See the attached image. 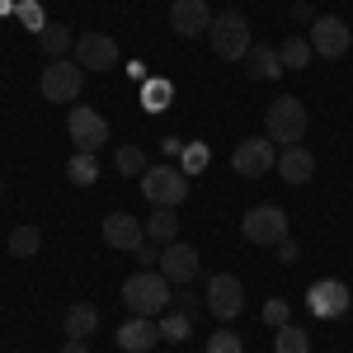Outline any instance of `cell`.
<instances>
[{"mask_svg":"<svg viewBox=\"0 0 353 353\" xmlns=\"http://www.w3.org/2000/svg\"><path fill=\"white\" fill-rule=\"evenodd\" d=\"M113 165H118V174H146V156H141V146H118Z\"/></svg>","mask_w":353,"mask_h":353,"instance_id":"cell-28","label":"cell"},{"mask_svg":"<svg viewBox=\"0 0 353 353\" xmlns=\"http://www.w3.org/2000/svg\"><path fill=\"white\" fill-rule=\"evenodd\" d=\"M245 306V288L236 273H212L208 278V311L217 316V321H236Z\"/></svg>","mask_w":353,"mask_h":353,"instance_id":"cell-11","label":"cell"},{"mask_svg":"<svg viewBox=\"0 0 353 353\" xmlns=\"http://www.w3.org/2000/svg\"><path fill=\"white\" fill-rule=\"evenodd\" d=\"M208 43H212V52H217L221 61H245V57H250V48H254L250 24H245L241 10L217 14V19H212V28H208Z\"/></svg>","mask_w":353,"mask_h":353,"instance_id":"cell-2","label":"cell"},{"mask_svg":"<svg viewBox=\"0 0 353 353\" xmlns=\"http://www.w3.org/2000/svg\"><path fill=\"white\" fill-rule=\"evenodd\" d=\"M66 137L76 141V151H90L94 156L109 141V118L94 113L90 104H71V113H66Z\"/></svg>","mask_w":353,"mask_h":353,"instance_id":"cell-6","label":"cell"},{"mask_svg":"<svg viewBox=\"0 0 353 353\" xmlns=\"http://www.w3.org/2000/svg\"><path fill=\"white\" fill-rule=\"evenodd\" d=\"M273 353H311V334L297 325H278L273 334Z\"/></svg>","mask_w":353,"mask_h":353,"instance_id":"cell-25","label":"cell"},{"mask_svg":"<svg viewBox=\"0 0 353 353\" xmlns=\"http://www.w3.org/2000/svg\"><path fill=\"white\" fill-rule=\"evenodd\" d=\"M38 43H43V52L52 57V61L76 48V38H71V28H66V24H43V28H38Z\"/></svg>","mask_w":353,"mask_h":353,"instance_id":"cell-22","label":"cell"},{"mask_svg":"<svg viewBox=\"0 0 353 353\" xmlns=\"http://www.w3.org/2000/svg\"><path fill=\"white\" fill-rule=\"evenodd\" d=\"M306 43H311V52L316 57H330V61H339V57L349 52L353 43V28L339 19V14H321V19H311V33H306Z\"/></svg>","mask_w":353,"mask_h":353,"instance_id":"cell-7","label":"cell"},{"mask_svg":"<svg viewBox=\"0 0 353 353\" xmlns=\"http://www.w3.org/2000/svg\"><path fill=\"white\" fill-rule=\"evenodd\" d=\"M212 10H208V0H174L170 5V28L179 33V38H203L208 28H212Z\"/></svg>","mask_w":353,"mask_h":353,"instance_id":"cell-13","label":"cell"},{"mask_svg":"<svg viewBox=\"0 0 353 353\" xmlns=\"http://www.w3.org/2000/svg\"><path fill=\"white\" fill-rule=\"evenodd\" d=\"M38 245H43V231H38V226H14V231H10V254H14V259H33Z\"/></svg>","mask_w":353,"mask_h":353,"instance_id":"cell-23","label":"cell"},{"mask_svg":"<svg viewBox=\"0 0 353 353\" xmlns=\"http://www.w3.org/2000/svg\"><path fill=\"white\" fill-rule=\"evenodd\" d=\"M288 316H292V306H288L283 297H273L269 306H264V321H269L273 330H278V325H288Z\"/></svg>","mask_w":353,"mask_h":353,"instance_id":"cell-30","label":"cell"},{"mask_svg":"<svg viewBox=\"0 0 353 353\" xmlns=\"http://www.w3.org/2000/svg\"><path fill=\"white\" fill-rule=\"evenodd\" d=\"M141 193L151 208H179L189 198V174L179 165H146L141 174Z\"/></svg>","mask_w":353,"mask_h":353,"instance_id":"cell-4","label":"cell"},{"mask_svg":"<svg viewBox=\"0 0 353 353\" xmlns=\"http://www.w3.org/2000/svg\"><path fill=\"white\" fill-rule=\"evenodd\" d=\"M66 174H71V184H81V189H90V184L99 179V161H94L90 151H76V156L66 161Z\"/></svg>","mask_w":353,"mask_h":353,"instance_id":"cell-24","label":"cell"},{"mask_svg":"<svg viewBox=\"0 0 353 353\" xmlns=\"http://www.w3.org/2000/svg\"><path fill=\"white\" fill-rule=\"evenodd\" d=\"M161 334H165V339H189V334H193L189 316H184V311H174V316H165V321H161Z\"/></svg>","mask_w":353,"mask_h":353,"instance_id":"cell-29","label":"cell"},{"mask_svg":"<svg viewBox=\"0 0 353 353\" xmlns=\"http://www.w3.org/2000/svg\"><path fill=\"white\" fill-rule=\"evenodd\" d=\"M241 236L250 245H278L283 236H288V212H283V208H273V203L250 208V212L241 217Z\"/></svg>","mask_w":353,"mask_h":353,"instance_id":"cell-8","label":"cell"},{"mask_svg":"<svg viewBox=\"0 0 353 353\" xmlns=\"http://www.w3.org/2000/svg\"><path fill=\"white\" fill-rule=\"evenodd\" d=\"M146 241H151V245L179 241V217H174V208H156V212L146 217Z\"/></svg>","mask_w":353,"mask_h":353,"instance_id":"cell-19","label":"cell"},{"mask_svg":"<svg viewBox=\"0 0 353 353\" xmlns=\"http://www.w3.org/2000/svg\"><path fill=\"white\" fill-rule=\"evenodd\" d=\"M132 259L141 264V269H151V264H161V250L146 241V245H137V250H132Z\"/></svg>","mask_w":353,"mask_h":353,"instance_id":"cell-32","label":"cell"},{"mask_svg":"<svg viewBox=\"0 0 353 353\" xmlns=\"http://www.w3.org/2000/svg\"><path fill=\"white\" fill-rule=\"evenodd\" d=\"M349 301H353V292L339 278H321V283L306 288V306H311L316 321H339V316L349 311Z\"/></svg>","mask_w":353,"mask_h":353,"instance_id":"cell-10","label":"cell"},{"mask_svg":"<svg viewBox=\"0 0 353 353\" xmlns=\"http://www.w3.org/2000/svg\"><path fill=\"white\" fill-rule=\"evenodd\" d=\"M43 99H52V104H76V94H81L85 85V66L76 57H57L43 66Z\"/></svg>","mask_w":353,"mask_h":353,"instance_id":"cell-5","label":"cell"},{"mask_svg":"<svg viewBox=\"0 0 353 353\" xmlns=\"http://www.w3.org/2000/svg\"><path fill=\"white\" fill-rule=\"evenodd\" d=\"M19 19H24L28 28H43V10H38V5H19Z\"/></svg>","mask_w":353,"mask_h":353,"instance_id":"cell-34","label":"cell"},{"mask_svg":"<svg viewBox=\"0 0 353 353\" xmlns=\"http://www.w3.org/2000/svg\"><path fill=\"white\" fill-rule=\"evenodd\" d=\"M311 43H306V38H283V43H278V61H283V71H306V66H311Z\"/></svg>","mask_w":353,"mask_h":353,"instance_id":"cell-21","label":"cell"},{"mask_svg":"<svg viewBox=\"0 0 353 353\" xmlns=\"http://www.w3.org/2000/svg\"><path fill=\"white\" fill-rule=\"evenodd\" d=\"M61 325H66V339H90V334L99 330V311H94L90 301H76V306L66 311Z\"/></svg>","mask_w":353,"mask_h":353,"instance_id":"cell-18","label":"cell"},{"mask_svg":"<svg viewBox=\"0 0 353 353\" xmlns=\"http://www.w3.org/2000/svg\"><path fill=\"white\" fill-rule=\"evenodd\" d=\"M245 71H250L254 81H278V76H283L278 48H250V57H245Z\"/></svg>","mask_w":353,"mask_h":353,"instance_id":"cell-20","label":"cell"},{"mask_svg":"<svg viewBox=\"0 0 353 353\" xmlns=\"http://www.w3.org/2000/svg\"><path fill=\"white\" fill-rule=\"evenodd\" d=\"M61 353H90V344H85V339H66V344H61Z\"/></svg>","mask_w":353,"mask_h":353,"instance_id":"cell-35","label":"cell"},{"mask_svg":"<svg viewBox=\"0 0 353 353\" xmlns=\"http://www.w3.org/2000/svg\"><path fill=\"white\" fill-rule=\"evenodd\" d=\"M273 250H278V264H297V259H301V250H297V241H292V236H283Z\"/></svg>","mask_w":353,"mask_h":353,"instance_id":"cell-31","label":"cell"},{"mask_svg":"<svg viewBox=\"0 0 353 353\" xmlns=\"http://www.w3.org/2000/svg\"><path fill=\"white\" fill-rule=\"evenodd\" d=\"M104 241H109L113 250H128V254H132L137 245H146V226H141L132 212H109V217H104Z\"/></svg>","mask_w":353,"mask_h":353,"instance_id":"cell-16","label":"cell"},{"mask_svg":"<svg viewBox=\"0 0 353 353\" xmlns=\"http://www.w3.org/2000/svg\"><path fill=\"white\" fill-rule=\"evenodd\" d=\"M161 273L170 283H193V273H198V250H193L189 241L161 245Z\"/></svg>","mask_w":353,"mask_h":353,"instance_id":"cell-14","label":"cell"},{"mask_svg":"<svg viewBox=\"0 0 353 353\" xmlns=\"http://www.w3.org/2000/svg\"><path fill=\"white\" fill-rule=\"evenodd\" d=\"M174 283L165 278L161 269H137L128 283H123V306H128V316H161L165 306H170V292Z\"/></svg>","mask_w":353,"mask_h":353,"instance_id":"cell-1","label":"cell"},{"mask_svg":"<svg viewBox=\"0 0 353 353\" xmlns=\"http://www.w3.org/2000/svg\"><path fill=\"white\" fill-rule=\"evenodd\" d=\"M71 52H76V61H81L85 71H113L118 66V43H113L109 33H81Z\"/></svg>","mask_w":353,"mask_h":353,"instance_id":"cell-12","label":"cell"},{"mask_svg":"<svg viewBox=\"0 0 353 353\" xmlns=\"http://www.w3.org/2000/svg\"><path fill=\"white\" fill-rule=\"evenodd\" d=\"M203 165H208V146H189V156H184V165H179V170H184V174H193V170H203Z\"/></svg>","mask_w":353,"mask_h":353,"instance_id":"cell-33","label":"cell"},{"mask_svg":"<svg viewBox=\"0 0 353 353\" xmlns=\"http://www.w3.org/2000/svg\"><path fill=\"white\" fill-rule=\"evenodd\" d=\"M231 165H236L241 179H259V174H269L273 165H278V151H273L269 137H245L231 151Z\"/></svg>","mask_w":353,"mask_h":353,"instance_id":"cell-9","label":"cell"},{"mask_svg":"<svg viewBox=\"0 0 353 353\" xmlns=\"http://www.w3.org/2000/svg\"><path fill=\"white\" fill-rule=\"evenodd\" d=\"M278 179H283V184H306V179H316V156H311L306 146H283V151H278Z\"/></svg>","mask_w":353,"mask_h":353,"instance_id":"cell-17","label":"cell"},{"mask_svg":"<svg viewBox=\"0 0 353 353\" xmlns=\"http://www.w3.org/2000/svg\"><path fill=\"white\" fill-rule=\"evenodd\" d=\"M203 353H245V339L236 334V330H212Z\"/></svg>","mask_w":353,"mask_h":353,"instance_id":"cell-27","label":"cell"},{"mask_svg":"<svg viewBox=\"0 0 353 353\" xmlns=\"http://www.w3.org/2000/svg\"><path fill=\"white\" fill-rule=\"evenodd\" d=\"M161 344V325L151 321V316H128L123 325H118V349L128 353H151Z\"/></svg>","mask_w":353,"mask_h":353,"instance_id":"cell-15","label":"cell"},{"mask_svg":"<svg viewBox=\"0 0 353 353\" xmlns=\"http://www.w3.org/2000/svg\"><path fill=\"white\" fill-rule=\"evenodd\" d=\"M170 99H174V85H170V81H146V85H141V104H146L151 113L170 109Z\"/></svg>","mask_w":353,"mask_h":353,"instance_id":"cell-26","label":"cell"},{"mask_svg":"<svg viewBox=\"0 0 353 353\" xmlns=\"http://www.w3.org/2000/svg\"><path fill=\"white\" fill-rule=\"evenodd\" d=\"M264 123H269V141L301 146V137H306V128H311V113H306V104H301V99L278 94V99L269 104V113H264Z\"/></svg>","mask_w":353,"mask_h":353,"instance_id":"cell-3","label":"cell"}]
</instances>
